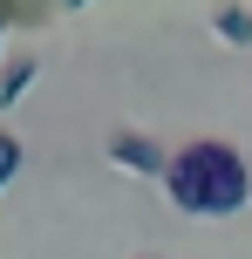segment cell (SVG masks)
<instances>
[{
    "label": "cell",
    "instance_id": "277c9868",
    "mask_svg": "<svg viewBox=\"0 0 252 259\" xmlns=\"http://www.w3.org/2000/svg\"><path fill=\"white\" fill-rule=\"evenodd\" d=\"M41 68H34V55H14V62H0V109L7 103H21V89L34 82Z\"/></svg>",
    "mask_w": 252,
    "mask_h": 259
},
{
    "label": "cell",
    "instance_id": "8992f818",
    "mask_svg": "<svg viewBox=\"0 0 252 259\" xmlns=\"http://www.w3.org/2000/svg\"><path fill=\"white\" fill-rule=\"evenodd\" d=\"M14 170H21V143H14V137H7V130H0V184H7V178H14Z\"/></svg>",
    "mask_w": 252,
    "mask_h": 259
},
{
    "label": "cell",
    "instance_id": "ba28073f",
    "mask_svg": "<svg viewBox=\"0 0 252 259\" xmlns=\"http://www.w3.org/2000/svg\"><path fill=\"white\" fill-rule=\"evenodd\" d=\"M0 34H7V27H0Z\"/></svg>",
    "mask_w": 252,
    "mask_h": 259
},
{
    "label": "cell",
    "instance_id": "5b68a950",
    "mask_svg": "<svg viewBox=\"0 0 252 259\" xmlns=\"http://www.w3.org/2000/svg\"><path fill=\"white\" fill-rule=\"evenodd\" d=\"M48 21V0H0V27H34Z\"/></svg>",
    "mask_w": 252,
    "mask_h": 259
},
{
    "label": "cell",
    "instance_id": "52a82bcc",
    "mask_svg": "<svg viewBox=\"0 0 252 259\" xmlns=\"http://www.w3.org/2000/svg\"><path fill=\"white\" fill-rule=\"evenodd\" d=\"M62 7H89V0H62Z\"/></svg>",
    "mask_w": 252,
    "mask_h": 259
},
{
    "label": "cell",
    "instance_id": "6da1fadb",
    "mask_svg": "<svg viewBox=\"0 0 252 259\" xmlns=\"http://www.w3.org/2000/svg\"><path fill=\"white\" fill-rule=\"evenodd\" d=\"M164 191H171L177 211H198V219H218V211H239L245 191H252V170L232 143H184V150L164 164Z\"/></svg>",
    "mask_w": 252,
    "mask_h": 259
},
{
    "label": "cell",
    "instance_id": "3957f363",
    "mask_svg": "<svg viewBox=\"0 0 252 259\" xmlns=\"http://www.w3.org/2000/svg\"><path fill=\"white\" fill-rule=\"evenodd\" d=\"M212 27H218V41H232V48H252V7H239V0H218Z\"/></svg>",
    "mask_w": 252,
    "mask_h": 259
},
{
    "label": "cell",
    "instance_id": "7a4b0ae2",
    "mask_svg": "<svg viewBox=\"0 0 252 259\" xmlns=\"http://www.w3.org/2000/svg\"><path fill=\"white\" fill-rule=\"evenodd\" d=\"M109 157H116L123 170H136V178H164V164H171L143 130H109Z\"/></svg>",
    "mask_w": 252,
    "mask_h": 259
}]
</instances>
